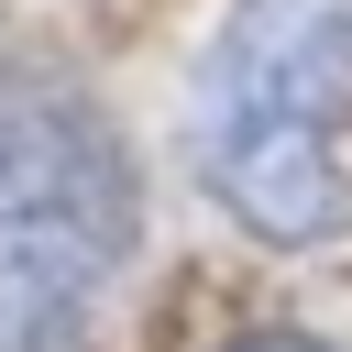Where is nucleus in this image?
<instances>
[{
  "label": "nucleus",
  "mask_w": 352,
  "mask_h": 352,
  "mask_svg": "<svg viewBox=\"0 0 352 352\" xmlns=\"http://www.w3.org/2000/svg\"><path fill=\"white\" fill-rule=\"evenodd\" d=\"M198 187L286 253L352 231V0H231L187 88Z\"/></svg>",
  "instance_id": "f257e3e1"
},
{
  "label": "nucleus",
  "mask_w": 352,
  "mask_h": 352,
  "mask_svg": "<svg viewBox=\"0 0 352 352\" xmlns=\"http://www.w3.org/2000/svg\"><path fill=\"white\" fill-rule=\"evenodd\" d=\"M132 231L110 121L44 66H0V352H66L121 286Z\"/></svg>",
  "instance_id": "f03ea898"
},
{
  "label": "nucleus",
  "mask_w": 352,
  "mask_h": 352,
  "mask_svg": "<svg viewBox=\"0 0 352 352\" xmlns=\"http://www.w3.org/2000/svg\"><path fill=\"white\" fill-rule=\"evenodd\" d=\"M231 352H330V341H297V330H264V341H231Z\"/></svg>",
  "instance_id": "7ed1b4c3"
}]
</instances>
